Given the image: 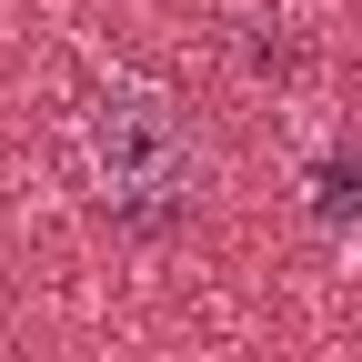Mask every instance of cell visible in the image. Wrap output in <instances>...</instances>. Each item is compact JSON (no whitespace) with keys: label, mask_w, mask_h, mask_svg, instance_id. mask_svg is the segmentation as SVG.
Here are the masks:
<instances>
[{"label":"cell","mask_w":362,"mask_h":362,"mask_svg":"<svg viewBox=\"0 0 362 362\" xmlns=\"http://www.w3.org/2000/svg\"><path fill=\"white\" fill-rule=\"evenodd\" d=\"M302 211H312V232L362 252V141H322L302 171Z\"/></svg>","instance_id":"cell-2"},{"label":"cell","mask_w":362,"mask_h":362,"mask_svg":"<svg viewBox=\"0 0 362 362\" xmlns=\"http://www.w3.org/2000/svg\"><path fill=\"white\" fill-rule=\"evenodd\" d=\"M202 121L181 90L141 81V71H111V81H90V101H81V171H90V192H101L111 211H181L202 192Z\"/></svg>","instance_id":"cell-1"}]
</instances>
